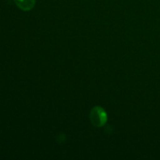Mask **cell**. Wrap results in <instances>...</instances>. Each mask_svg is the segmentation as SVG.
Instances as JSON below:
<instances>
[{
	"label": "cell",
	"mask_w": 160,
	"mask_h": 160,
	"mask_svg": "<svg viewBox=\"0 0 160 160\" xmlns=\"http://www.w3.org/2000/svg\"><path fill=\"white\" fill-rule=\"evenodd\" d=\"M107 112L101 106H95L90 112V120L92 125L97 128L105 126L107 122Z\"/></svg>",
	"instance_id": "cell-1"
},
{
	"label": "cell",
	"mask_w": 160,
	"mask_h": 160,
	"mask_svg": "<svg viewBox=\"0 0 160 160\" xmlns=\"http://www.w3.org/2000/svg\"><path fill=\"white\" fill-rule=\"evenodd\" d=\"M17 7L23 11H30L34 7L36 0H14Z\"/></svg>",
	"instance_id": "cell-2"
}]
</instances>
